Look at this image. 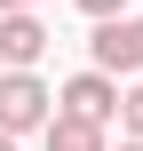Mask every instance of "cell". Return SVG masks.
<instances>
[{
  "label": "cell",
  "instance_id": "8992f818",
  "mask_svg": "<svg viewBox=\"0 0 143 151\" xmlns=\"http://www.w3.org/2000/svg\"><path fill=\"white\" fill-rule=\"evenodd\" d=\"M119 135H143V72L135 88H119Z\"/></svg>",
  "mask_w": 143,
  "mask_h": 151
},
{
  "label": "cell",
  "instance_id": "30bf717a",
  "mask_svg": "<svg viewBox=\"0 0 143 151\" xmlns=\"http://www.w3.org/2000/svg\"><path fill=\"white\" fill-rule=\"evenodd\" d=\"M0 151H16V135H0Z\"/></svg>",
  "mask_w": 143,
  "mask_h": 151
},
{
  "label": "cell",
  "instance_id": "9c48e42d",
  "mask_svg": "<svg viewBox=\"0 0 143 151\" xmlns=\"http://www.w3.org/2000/svg\"><path fill=\"white\" fill-rule=\"evenodd\" d=\"M0 8H32V0H0Z\"/></svg>",
  "mask_w": 143,
  "mask_h": 151
},
{
  "label": "cell",
  "instance_id": "6da1fadb",
  "mask_svg": "<svg viewBox=\"0 0 143 151\" xmlns=\"http://www.w3.org/2000/svg\"><path fill=\"white\" fill-rule=\"evenodd\" d=\"M48 111H56V88L32 64H0V135H32Z\"/></svg>",
  "mask_w": 143,
  "mask_h": 151
},
{
  "label": "cell",
  "instance_id": "ba28073f",
  "mask_svg": "<svg viewBox=\"0 0 143 151\" xmlns=\"http://www.w3.org/2000/svg\"><path fill=\"white\" fill-rule=\"evenodd\" d=\"M103 151H111V143H103ZM119 151H143V135H119Z\"/></svg>",
  "mask_w": 143,
  "mask_h": 151
},
{
  "label": "cell",
  "instance_id": "7a4b0ae2",
  "mask_svg": "<svg viewBox=\"0 0 143 151\" xmlns=\"http://www.w3.org/2000/svg\"><path fill=\"white\" fill-rule=\"evenodd\" d=\"M88 56H96V72H111V80H135L143 72V16H96V32H88Z\"/></svg>",
  "mask_w": 143,
  "mask_h": 151
},
{
  "label": "cell",
  "instance_id": "3957f363",
  "mask_svg": "<svg viewBox=\"0 0 143 151\" xmlns=\"http://www.w3.org/2000/svg\"><path fill=\"white\" fill-rule=\"evenodd\" d=\"M56 111H72V119H96V127H111V119H119V80L88 64V72H72V80L56 88Z\"/></svg>",
  "mask_w": 143,
  "mask_h": 151
},
{
  "label": "cell",
  "instance_id": "52a82bcc",
  "mask_svg": "<svg viewBox=\"0 0 143 151\" xmlns=\"http://www.w3.org/2000/svg\"><path fill=\"white\" fill-rule=\"evenodd\" d=\"M80 8H88V16H119L127 0H80Z\"/></svg>",
  "mask_w": 143,
  "mask_h": 151
},
{
  "label": "cell",
  "instance_id": "5b68a950",
  "mask_svg": "<svg viewBox=\"0 0 143 151\" xmlns=\"http://www.w3.org/2000/svg\"><path fill=\"white\" fill-rule=\"evenodd\" d=\"M40 143L48 151H103V127L96 119H72V111H48L40 119Z\"/></svg>",
  "mask_w": 143,
  "mask_h": 151
},
{
  "label": "cell",
  "instance_id": "277c9868",
  "mask_svg": "<svg viewBox=\"0 0 143 151\" xmlns=\"http://www.w3.org/2000/svg\"><path fill=\"white\" fill-rule=\"evenodd\" d=\"M48 56V24L32 8H0V64H40Z\"/></svg>",
  "mask_w": 143,
  "mask_h": 151
}]
</instances>
